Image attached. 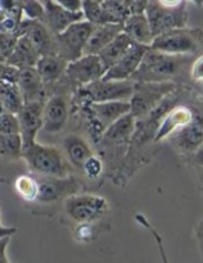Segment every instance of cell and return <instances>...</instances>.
Returning a JSON list of instances; mask_svg holds the SVG:
<instances>
[{"label": "cell", "instance_id": "obj_14", "mask_svg": "<svg viewBox=\"0 0 203 263\" xmlns=\"http://www.w3.org/2000/svg\"><path fill=\"white\" fill-rule=\"evenodd\" d=\"M45 102L26 103L17 113L22 149L36 143V136L43 128V110Z\"/></svg>", "mask_w": 203, "mask_h": 263}, {"label": "cell", "instance_id": "obj_39", "mask_svg": "<svg viewBox=\"0 0 203 263\" xmlns=\"http://www.w3.org/2000/svg\"><path fill=\"white\" fill-rule=\"evenodd\" d=\"M136 220H138L139 222H140L141 225L144 226V228H145V229H148V230L151 231L152 234H153L154 239H156V240H157V243H158L159 251H161V254H162V259H163V263H167V259H166V254H164V251H163V246H162V239H161V236H159L158 234H157V231L154 230L153 228H152V226H151V223H149L148 221H146L145 218L143 217V216L138 215V216H136Z\"/></svg>", "mask_w": 203, "mask_h": 263}, {"label": "cell", "instance_id": "obj_36", "mask_svg": "<svg viewBox=\"0 0 203 263\" xmlns=\"http://www.w3.org/2000/svg\"><path fill=\"white\" fill-rule=\"evenodd\" d=\"M18 76H20V69H17L13 66H9L7 62L0 63V82L8 81L17 84Z\"/></svg>", "mask_w": 203, "mask_h": 263}, {"label": "cell", "instance_id": "obj_26", "mask_svg": "<svg viewBox=\"0 0 203 263\" xmlns=\"http://www.w3.org/2000/svg\"><path fill=\"white\" fill-rule=\"evenodd\" d=\"M0 103L4 107L5 112L17 115L23 107V98L21 90L14 82H0Z\"/></svg>", "mask_w": 203, "mask_h": 263}, {"label": "cell", "instance_id": "obj_32", "mask_svg": "<svg viewBox=\"0 0 203 263\" xmlns=\"http://www.w3.org/2000/svg\"><path fill=\"white\" fill-rule=\"evenodd\" d=\"M22 12L23 18L30 21H40L44 20V5L41 2H22Z\"/></svg>", "mask_w": 203, "mask_h": 263}, {"label": "cell", "instance_id": "obj_29", "mask_svg": "<svg viewBox=\"0 0 203 263\" xmlns=\"http://www.w3.org/2000/svg\"><path fill=\"white\" fill-rule=\"evenodd\" d=\"M14 189L26 202H36L39 194V185L33 175H22L14 181Z\"/></svg>", "mask_w": 203, "mask_h": 263}, {"label": "cell", "instance_id": "obj_15", "mask_svg": "<svg viewBox=\"0 0 203 263\" xmlns=\"http://www.w3.org/2000/svg\"><path fill=\"white\" fill-rule=\"evenodd\" d=\"M21 36H26L31 41L40 57L57 55L56 36L40 21H30L23 18L17 33V37Z\"/></svg>", "mask_w": 203, "mask_h": 263}, {"label": "cell", "instance_id": "obj_16", "mask_svg": "<svg viewBox=\"0 0 203 263\" xmlns=\"http://www.w3.org/2000/svg\"><path fill=\"white\" fill-rule=\"evenodd\" d=\"M149 46L140 45L134 43L131 48L126 51L125 55L105 72L103 80H112V81H126L133 77V74L140 67L144 55L148 51Z\"/></svg>", "mask_w": 203, "mask_h": 263}, {"label": "cell", "instance_id": "obj_27", "mask_svg": "<svg viewBox=\"0 0 203 263\" xmlns=\"http://www.w3.org/2000/svg\"><path fill=\"white\" fill-rule=\"evenodd\" d=\"M82 14L84 20L93 26H103L109 23H117V21L103 8L102 2H94V0H85L82 2Z\"/></svg>", "mask_w": 203, "mask_h": 263}, {"label": "cell", "instance_id": "obj_41", "mask_svg": "<svg viewBox=\"0 0 203 263\" xmlns=\"http://www.w3.org/2000/svg\"><path fill=\"white\" fill-rule=\"evenodd\" d=\"M59 3L61 7H63L64 9L68 10L71 13H80L82 12V2L79 0H57Z\"/></svg>", "mask_w": 203, "mask_h": 263}, {"label": "cell", "instance_id": "obj_20", "mask_svg": "<svg viewBox=\"0 0 203 263\" xmlns=\"http://www.w3.org/2000/svg\"><path fill=\"white\" fill-rule=\"evenodd\" d=\"M68 62L64 61L59 55H44L36 63L35 69L38 71L39 76L45 84L48 89V94L53 90L58 82L64 77Z\"/></svg>", "mask_w": 203, "mask_h": 263}, {"label": "cell", "instance_id": "obj_51", "mask_svg": "<svg viewBox=\"0 0 203 263\" xmlns=\"http://www.w3.org/2000/svg\"><path fill=\"white\" fill-rule=\"evenodd\" d=\"M202 85H203V84H202Z\"/></svg>", "mask_w": 203, "mask_h": 263}, {"label": "cell", "instance_id": "obj_50", "mask_svg": "<svg viewBox=\"0 0 203 263\" xmlns=\"http://www.w3.org/2000/svg\"><path fill=\"white\" fill-rule=\"evenodd\" d=\"M3 182H5V180H3V179H0V184H3Z\"/></svg>", "mask_w": 203, "mask_h": 263}, {"label": "cell", "instance_id": "obj_3", "mask_svg": "<svg viewBox=\"0 0 203 263\" xmlns=\"http://www.w3.org/2000/svg\"><path fill=\"white\" fill-rule=\"evenodd\" d=\"M134 86L135 82L131 80L126 81L98 80L72 92V98L69 100L71 112H77L84 105L94 104V103L128 102L134 92Z\"/></svg>", "mask_w": 203, "mask_h": 263}, {"label": "cell", "instance_id": "obj_35", "mask_svg": "<svg viewBox=\"0 0 203 263\" xmlns=\"http://www.w3.org/2000/svg\"><path fill=\"white\" fill-rule=\"evenodd\" d=\"M17 40H18V37H15V36L5 35V33L0 32V54L4 57L5 61H7L8 57L12 54Z\"/></svg>", "mask_w": 203, "mask_h": 263}, {"label": "cell", "instance_id": "obj_46", "mask_svg": "<svg viewBox=\"0 0 203 263\" xmlns=\"http://www.w3.org/2000/svg\"><path fill=\"white\" fill-rule=\"evenodd\" d=\"M4 113H7V112H5L4 107H3V104H2V103H0V116L4 115Z\"/></svg>", "mask_w": 203, "mask_h": 263}, {"label": "cell", "instance_id": "obj_12", "mask_svg": "<svg viewBox=\"0 0 203 263\" xmlns=\"http://www.w3.org/2000/svg\"><path fill=\"white\" fill-rule=\"evenodd\" d=\"M35 177L39 185V194L36 202L40 204H54V203L64 202L67 198L79 194L80 182L75 176Z\"/></svg>", "mask_w": 203, "mask_h": 263}, {"label": "cell", "instance_id": "obj_21", "mask_svg": "<svg viewBox=\"0 0 203 263\" xmlns=\"http://www.w3.org/2000/svg\"><path fill=\"white\" fill-rule=\"evenodd\" d=\"M62 148H63L62 152L64 153L69 164L73 167V170H80V171H82L85 161L94 154L86 140L77 134L67 135L62 141Z\"/></svg>", "mask_w": 203, "mask_h": 263}, {"label": "cell", "instance_id": "obj_1", "mask_svg": "<svg viewBox=\"0 0 203 263\" xmlns=\"http://www.w3.org/2000/svg\"><path fill=\"white\" fill-rule=\"evenodd\" d=\"M195 57L174 55L149 48L138 71L133 74L134 82H174L187 85L185 79L190 77V67Z\"/></svg>", "mask_w": 203, "mask_h": 263}, {"label": "cell", "instance_id": "obj_2", "mask_svg": "<svg viewBox=\"0 0 203 263\" xmlns=\"http://www.w3.org/2000/svg\"><path fill=\"white\" fill-rule=\"evenodd\" d=\"M21 159L25 161L31 175L43 177H68L73 176V167L67 161L66 156L59 148L33 143L22 149Z\"/></svg>", "mask_w": 203, "mask_h": 263}, {"label": "cell", "instance_id": "obj_18", "mask_svg": "<svg viewBox=\"0 0 203 263\" xmlns=\"http://www.w3.org/2000/svg\"><path fill=\"white\" fill-rule=\"evenodd\" d=\"M194 105L195 104L188 105L181 103V104L172 108V109L167 113L166 117L162 120L161 125H159L158 127V131H157L156 134V138H154V141H156L157 144H161L162 141L169 140L174 134H176L177 131L181 130L184 126H187L193 118Z\"/></svg>", "mask_w": 203, "mask_h": 263}, {"label": "cell", "instance_id": "obj_30", "mask_svg": "<svg viewBox=\"0 0 203 263\" xmlns=\"http://www.w3.org/2000/svg\"><path fill=\"white\" fill-rule=\"evenodd\" d=\"M102 5L120 25L130 17V2L127 0H105Z\"/></svg>", "mask_w": 203, "mask_h": 263}, {"label": "cell", "instance_id": "obj_25", "mask_svg": "<svg viewBox=\"0 0 203 263\" xmlns=\"http://www.w3.org/2000/svg\"><path fill=\"white\" fill-rule=\"evenodd\" d=\"M133 44L134 41H131L128 36H126L125 33L121 32L109 45H107L102 51H100V54L98 57H99L100 62H102L103 66H104L105 72H107L110 67L115 66V64L125 55L126 51L131 48Z\"/></svg>", "mask_w": 203, "mask_h": 263}, {"label": "cell", "instance_id": "obj_10", "mask_svg": "<svg viewBox=\"0 0 203 263\" xmlns=\"http://www.w3.org/2000/svg\"><path fill=\"white\" fill-rule=\"evenodd\" d=\"M95 26L86 21L73 23L67 30L56 36L57 55L68 63L77 61L84 55V49Z\"/></svg>", "mask_w": 203, "mask_h": 263}, {"label": "cell", "instance_id": "obj_43", "mask_svg": "<svg viewBox=\"0 0 203 263\" xmlns=\"http://www.w3.org/2000/svg\"><path fill=\"white\" fill-rule=\"evenodd\" d=\"M15 233H17V229L15 228H5V226H2V228H0V240L10 238V236L14 235Z\"/></svg>", "mask_w": 203, "mask_h": 263}, {"label": "cell", "instance_id": "obj_45", "mask_svg": "<svg viewBox=\"0 0 203 263\" xmlns=\"http://www.w3.org/2000/svg\"><path fill=\"white\" fill-rule=\"evenodd\" d=\"M9 239L10 238L3 239V240H0V251H2V249H4V248H7L8 243H9Z\"/></svg>", "mask_w": 203, "mask_h": 263}, {"label": "cell", "instance_id": "obj_48", "mask_svg": "<svg viewBox=\"0 0 203 263\" xmlns=\"http://www.w3.org/2000/svg\"><path fill=\"white\" fill-rule=\"evenodd\" d=\"M2 211H0V228H2Z\"/></svg>", "mask_w": 203, "mask_h": 263}, {"label": "cell", "instance_id": "obj_9", "mask_svg": "<svg viewBox=\"0 0 203 263\" xmlns=\"http://www.w3.org/2000/svg\"><path fill=\"white\" fill-rule=\"evenodd\" d=\"M105 68L98 55H82L77 61L68 63L64 77L58 82L59 85L68 89L69 92L82 86L103 79Z\"/></svg>", "mask_w": 203, "mask_h": 263}, {"label": "cell", "instance_id": "obj_7", "mask_svg": "<svg viewBox=\"0 0 203 263\" xmlns=\"http://www.w3.org/2000/svg\"><path fill=\"white\" fill-rule=\"evenodd\" d=\"M67 217L77 225H93L109 211V203L97 194H75L63 202Z\"/></svg>", "mask_w": 203, "mask_h": 263}, {"label": "cell", "instance_id": "obj_40", "mask_svg": "<svg viewBox=\"0 0 203 263\" xmlns=\"http://www.w3.org/2000/svg\"><path fill=\"white\" fill-rule=\"evenodd\" d=\"M188 159L195 168V172H203V145L198 148Z\"/></svg>", "mask_w": 203, "mask_h": 263}, {"label": "cell", "instance_id": "obj_49", "mask_svg": "<svg viewBox=\"0 0 203 263\" xmlns=\"http://www.w3.org/2000/svg\"><path fill=\"white\" fill-rule=\"evenodd\" d=\"M3 15H4V14H3V13H2V12H0V21H2V18H3Z\"/></svg>", "mask_w": 203, "mask_h": 263}, {"label": "cell", "instance_id": "obj_23", "mask_svg": "<svg viewBox=\"0 0 203 263\" xmlns=\"http://www.w3.org/2000/svg\"><path fill=\"white\" fill-rule=\"evenodd\" d=\"M40 59V54L38 53L31 41L26 36L18 37L12 54L8 57L7 62L9 66L15 67L17 69L35 68L36 63Z\"/></svg>", "mask_w": 203, "mask_h": 263}, {"label": "cell", "instance_id": "obj_42", "mask_svg": "<svg viewBox=\"0 0 203 263\" xmlns=\"http://www.w3.org/2000/svg\"><path fill=\"white\" fill-rule=\"evenodd\" d=\"M195 239H197L198 248H199L200 254L203 257V218L200 220V222L198 223L197 229H195Z\"/></svg>", "mask_w": 203, "mask_h": 263}, {"label": "cell", "instance_id": "obj_34", "mask_svg": "<svg viewBox=\"0 0 203 263\" xmlns=\"http://www.w3.org/2000/svg\"><path fill=\"white\" fill-rule=\"evenodd\" d=\"M23 17H15V15H3L0 21V32L5 35H12L17 37L18 30L22 23Z\"/></svg>", "mask_w": 203, "mask_h": 263}, {"label": "cell", "instance_id": "obj_17", "mask_svg": "<svg viewBox=\"0 0 203 263\" xmlns=\"http://www.w3.org/2000/svg\"><path fill=\"white\" fill-rule=\"evenodd\" d=\"M44 20L43 23L54 36L59 35L73 23L84 20L82 12L71 13L59 5L58 2H43Z\"/></svg>", "mask_w": 203, "mask_h": 263}, {"label": "cell", "instance_id": "obj_38", "mask_svg": "<svg viewBox=\"0 0 203 263\" xmlns=\"http://www.w3.org/2000/svg\"><path fill=\"white\" fill-rule=\"evenodd\" d=\"M190 80L203 84V55L197 57L190 67Z\"/></svg>", "mask_w": 203, "mask_h": 263}, {"label": "cell", "instance_id": "obj_4", "mask_svg": "<svg viewBox=\"0 0 203 263\" xmlns=\"http://www.w3.org/2000/svg\"><path fill=\"white\" fill-rule=\"evenodd\" d=\"M81 113L86 123V130L94 145L99 143L104 131L110 125L130 113L128 102L94 103L80 108L76 113Z\"/></svg>", "mask_w": 203, "mask_h": 263}, {"label": "cell", "instance_id": "obj_11", "mask_svg": "<svg viewBox=\"0 0 203 263\" xmlns=\"http://www.w3.org/2000/svg\"><path fill=\"white\" fill-rule=\"evenodd\" d=\"M169 140L177 153L188 158L203 145V104L200 99L198 104L194 105L192 121L174 134Z\"/></svg>", "mask_w": 203, "mask_h": 263}, {"label": "cell", "instance_id": "obj_6", "mask_svg": "<svg viewBox=\"0 0 203 263\" xmlns=\"http://www.w3.org/2000/svg\"><path fill=\"white\" fill-rule=\"evenodd\" d=\"M153 37L169 31L187 27L188 4L185 2H148L145 9Z\"/></svg>", "mask_w": 203, "mask_h": 263}, {"label": "cell", "instance_id": "obj_22", "mask_svg": "<svg viewBox=\"0 0 203 263\" xmlns=\"http://www.w3.org/2000/svg\"><path fill=\"white\" fill-rule=\"evenodd\" d=\"M121 32H122V25L109 23V25L97 26L87 40L84 49V55H99L100 51L109 45Z\"/></svg>", "mask_w": 203, "mask_h": 263}, {"label": "cell", "instance_id": "obj_13", "mask_svg": "<svg viewBox=\"0 0 203 263\" xmlns=\"http://www.w3.org/2000/svg\"><path fill=\"white\" fill-rule=\"evenodd\" d=\"M69 113H71V107L66 95L63 92L50 94L44 104L41 131L49 135L62 133L67 125Z\"/></svg>", "mask_w": 203, "mask_h": 263}, {"label": "cell", "instance_id": "obj_5", "mask_svg": "<svg viewBox=\"0 0 203 263\" xmlns=\"http://www.w3.org/2000/svg\"><path fill=\"white\" fill-rule=\"evenodd\" d=\"M151 49L174 55H203L202 28H177L153 39Z\"/></svg>", "mask_w": 203, "mask_h": 263}, {"label": "cell", "instance_id": "obj_44", "mask_svg": "<svg viewBox=\"0 0 203 263\" xmlns=\"http://www.w3.org/2000/svg\"><path fill=\"white\" fill-rule=\"evenodd\" d=\"M0 263H9V261H8V257H7V248H4L0 251Z\"/></svg>", "mask_w": 203, "mask_h": 263}, {"label": "cell", "instance_id": "obj_8", "mask_svg": "<svg viewBox=\"0 0 203 263\" xmlns=\"http://www.w3.org/2000/svg\"><path fill=\"white\" fill-rule=\"evenodd\" d=\"M177 86L179 85L174 82H135L134 92L128 100L130 115L135 120L145 117Z\"/></svg>", "mask_w": 203, "mask_h": 263}, {"label": "cell", "instance_id": "obj_24", "mask_svg": "<svg viewBox=\"0 0 203 263\" xmlns=\"http://www.w3.org/2000/svg\"><path fill=\"white\" fill-rule=\"evenodd\" d=\"M122 32L130 37L131 41L140 45L151 46L153 43V35H152L151 27H149L148 20L145 14L130 15L125 22L122 23Z\"/></svg>", "mask_w": 203, "mask_h": 263}, {"label": "cell", "instance_id": "obj_19", "mask_svg": "<svg viewBox=\"0 0 203 263\" xmlns=\"http://www.w3.org/2000/svg\"><path fill=\"white\" fill-rule=\"evenodd\" d=\"M23 98V104L33 102H46L48 89L35 68L21 69L17 81Z\"/></svg>", "mask_w": 203, "mask_h": 263}, {"label": "cell", "instance_id": "obj_28", "mask_svg": "<svg viewBox=\"0 0 203 263\" xmlns=\"http://www.w3.org/2000/svg\"><path fill=\"white\" fill-rule=\"evenodd\" d=\"M22 140L20 135H0V158L7 161L21 159Z\"/></svg>", "mask_w": 203, "mask_h": 263}, {"label": "cell", "instance_id": "obj_31", "mask_svg": "<svg viewBox=\"0 0 203 263\" xmlns=\"http://www.w3.org/2000/svg\"><path fill=\"white\" fill-rule=\"evenodd\" d=\"M103 172H104V164H103L102 158L95 153L90 156L82 166V174L85 175L86 179L91 180V181L99 179Z\"/></svg>", "mask_w": 203, "mask_h": 263}, {"label": "cell", "instance_id": "obj_47", "mask_svg": "<svg viewBox=\"0 0 203 263\" xmlns=\"http://www.w3.org/2000/svg\"><path fill=\"white\" fill-rule=\"evenodd\" d=\"M199 99H200V102H202V103H203V91H202V94H200V95H199Z\"/></svg>", "mask_w": 203, "mask_h": 263}, {"label": "cell", "instance_id": "obj_37", "mask_svg": "<svg viewBox=\"0 0 203 263\" xmlns=\"http://www.w3.org/2000/svg\"><path fill=\"white\" fill-rule=\"evenodd\" d=\"M94 236V229L93 225H77L76 230H75V238L77 241L81 243H87Z\"/></svg>", "mask_w": 203, "mask_h": 263}, {"label": "cell", "instance_id": "obj_33", "mask_svg": "<svg viewBox=\"0 0 203 263\" xmlns=\"http://www.w3.org/2000/svg\"><path fill=\"white\" fill-rule=\"evenodd\" d=\"M0 135H20L17 116L12 113L0 116Z\"/></svg>", "mask_w": 203, "mask_h": 263}]
</instances>
